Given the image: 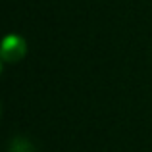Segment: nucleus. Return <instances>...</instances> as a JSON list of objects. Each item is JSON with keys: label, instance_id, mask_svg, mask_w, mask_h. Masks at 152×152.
<instances>
[{"label": "nucleus", "instance_id": "2", "mask_svg": "<svg viewBox=\"0 0 152 152\" xmlns=\"http://www.w3.org/2000/svg\"><path fill=\"white\" fill-rule=\"evenodd\" d=\"M0 69H2V60H0Z\"/></svg>", "mask_w": 152, "mask_h": 152}, {"label": "nucleus", "instance_id": "1", "mask_svg": "<svg viewBox=\"0 0 152 152\" xmlns=\"http://www.w3.org/2000/svg\"><path fill=\"white\" fill-rule=\"evenodd\" d=\"M27 54V42L21 35L10 33L0 41V60L8 64L21 62Z\"/></svg>", "mask_w": 152, "mask_h": 152}]
</instances>
